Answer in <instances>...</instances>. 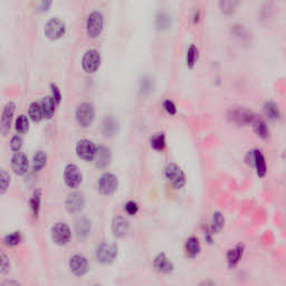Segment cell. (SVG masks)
<instances>
[{"instance_id":"1","label":"cell","mask_w":286,"mask_h":286,"mask_svg":"<svg viewBox=\"0 0 286 286\" xmlns=\"http://www.w3.org/2000/svg\"><path fill=\"white\" fill-rule=\"evenodd\" d=\"M165 178L174 189H181L186 184V174L175 164H169L166 167Z\"/></svg>"},{"instance_id":"2","label":"cell","mask_w":286,"mask_h":286,"mask_svg":"<svg viewBox=\"0 0 286 286\" xmlns=\"http://www.w3.org/2000/svg\"><path fill=\"white\" fill-rule=\"evenodd\" d=\"M104 27V17L102 12L93 11L91 12L86 19V33L91 38H98Z\"/></svg>"},{"instance_id":"3","label":"cell","mask_w":286,"mask_h":286,"mask_svg":"<svg viewBox=\"0 0 286 286\" xmlns=\"http://www.w3.org/2000/svg\"><path fill=\"white\" fill-rule=\"evenodd\" d=\"M256 117V114H254L252 111L245 108H234L230 109L229 112H228V118L231 122L236 123L237 125L253 124Z\"/></svg>"},{"instance_id":"4","label":"cell","mask_w":286,"mask_h":286,"mask_svg":"<svg viewBox=\"0 0 286 286\" xmlns=\"http://www.w3.org/2000/svg\"><path fill=\"white\" fill-rule=\"evenodd\" d=\"M96 259L101 264H111L117 256V246L115 244H109V243H102L96 247L95 253Z\"/></svg>"},{"instance_id":"5","label":"cell","mask_w":286,"mask_h":286,"mask_svg":"<svg viewBox=\"0 0 286 286\" xmlns=\"http://www.w3.org/2000/svg\"><path fill=\"white\" fill-rule=\"evenodd\" d=\"M76 121L78 125L82 127L90 126L94 121L95 117V111L93 105L91 103H81L76 109Z\"/></svg>"},{"instance_id":"6","label":"cell","mask_w":286,"mask_h":286,"mask_svg":"<svg viewBox=\"0 0 286 286\" xmlns=\"http://www.w3.org/2000/svg\"><path fill=\"white\" fill-rule=\"evenodd\" d=\"M96 151H98V147L95 146V143L87 139L80 140L76 144V155L84 161H93Z\"/></svg>"},{"instance_id":"7","label":"cell","mask_w":286,"mask_h":286,"mask_svg":"<svg viewBox=\"0 0 286 286\" xmlns=\"http://www.w3.org/2000/svg\"><path fill=\"white\" fill-rule=\"evenodd\" d=\"M66 33V25L59 18H52L45 26V36L51 41H57Z\"/></svg>"},{"instance_id":"8","label":"cell","mask_w":286,"mask_h":286,"mask_svg":"<svg viewBox=\"0 0 286 286\" xmlns=\"http://www.w3.org/2000/svg\"><path fill=\"white\" fill-rule=\"evenodd\" d=\"M118 179L115 174L107 172L101 175L99 180V191L104 196L112 195L117 190Z\"/></svg>"},{"instance_id":"9","label":"cell","mask_w":286,"mask_h":286,"mask_svg":"<svg viewBox=\"0 0 286 286\" xmlns=\"http://www.w3.org/2000/svg\"><path fill=\"white\" fill-rule=\"evenodd\" d=\"M69 270L75 276L82 277L89 272V262L87 258L82 254H75L69 258Z\"/></svg>"},{"instance_id":"10","label":"cell","mask_w":286,"mask_h":286,"mask_svg":"<svg viewBox=\"0 0 286 286\" xmlns=\"http://www.w3.org/2000/svg\"><path fill=\"white\" fill-rule=\"evenodd\" d=\"M70 237H72V232L65 223H57L52 228V239L56 245H66L70 240Z\"/></svg>"},{"instance_id":"11","label":"cell","mask_w":286,"mask_h":286,"mask_svg":"<svg viewBox=\"0 0 286 286\" xmlns=\"http://www.w3.org/2000/svg\"><path fill=\"white\" fill-rule=\"evenodd\" d=\"M101 65V55L98 51L89 50L82 58V67L86 73L92 74L99 69Z\"/></svg>"},{"instance_id":"12","label":"cell","mask_w":286,"mask_h":286,"mask_svg":"<svg viewBox=\"0 0 286 286\" xmlns=\"http://www.w3.org/2000/svg\"><path fill=\"white\" fill-rule=\"evenodd\" d=\"M83 175L78 167L74 164L66 166L64 170V181L69 188L75 189L82 183Z\"/></svg>"},{"instance_id":"13","label":"cell","mask_w":286,"mask_h":286,"mask_svg":"<svg viewBox=\"0 0 286 286\" xmlns=\"http://www.w3.org/2000/svg\"><path fill=\"white\" fill-rule=\"evenodd\" d=\"M85 206V198L84 195L82 192H72L70 195H68L67 199L65 201V207L66 210L68 211L69 214H78L81 213Z\"/></svg>"},{"instance_id":"14","label":"cell","mask_w":286,"mask_h":286,"mask_svg":"<svg viewBox=\"0 0 286 286\" xmlns=\"http://www.w3.org/2000/svg\"><path fill=\"white\" fill-rule=\"evenodd\" d=\"M248 156L250 157V161H252V165L254 166L255 170H256L258 177L259 178L265 177L267 173V165L263 152L261 150H258V149H255V150L248 153Z\"/></svg>"},{"instance_id":"15","label":"cell","mask_w":286,"mask_h":286,"mask_svg":"<svg viewBox=\"0 0 286 286\" xmlns=\"http://www.w3.org/2000/svg\"><path fill=\"white\" fill-rule=\"evenodd\" d=\"M29 168V161L24 153L15 152V155L11 158V169L14 172L18 175H23L27 173Z\"/></svg>"},{"instance_id":"16","label":"cell","mask_w":286,"mask_h":286,"mask_svg":"<svg viewBox=\"0 0 286 286\" xmlns=\"http://www.w3.org/2000/svg\"><path fill=\"white\" fill-rule=\"evenodd\" d=\"M16 111V104L14 102H8L2 110L1 115V133L6 135L10 130L11 121Z\"/></svg>"},{"instance_id":"17","label":"cell","mask_w":286,"mask_h":286,"mask_svg":"<svg viewBox=\"0 0 286 286\" xmlns=\"http://www.w3.org/2000/svg\"><path fill=\"white\" fill-rule=\"evenodd\" d=\"M153 266L156 270L161 273V274H170L174 270V266L172 262L170 261L169 257L167 256L165 253L158 254L157 256L153 259Z\"/></svg>"},{"instance_id":"18","label":"cell","mask_w":286,"mask_h":286,"mask_svg":"<svg viewBox=\"0 0 286 286\" xmlns=\"http://www.w3.org/2000/svg\"><path fill=\"white\" fill-rule=\"evenodd\" d=\"M129 228L130 224L127 222V219L122 216L114 217L112 222V231L114 236L117 237V238H122V237H124L127 234Z\"/></svg>"},{"instance_id":"19","label":"cell","mask_w":286,"mask_h":286,"mask_svg":"<svg viewBox=\"0 0 286 286\" xmlns=\"http://www.w3.org/2000/svg\"><path fill=\"white\" fill-rule=\"evenodd\" d=\"M95 165L98 168L104 169L110 165L111 161V150L108 147L101 146L98 147V151H96L95 156Z\"/></svg>"},{"instance_id":"20","label":"cell","mask_w":286,"mask_h":286,"mask_svg":"<svg viewBox=\"0 0 286 286\" xmlns=\"http://www.w3.org/2000/svg\"><path fill=\"white\" fill-rule=\"evenodd\" d=\"M184 252L189 258H196L201 252V245L198 237L191 236L186 240L184 244Z\"/></svg>"},{"instance_id":"21","label":"cell","mask_w":286,"mask_h":286,"mask_svg":"<svg viewBox=\"0 0 286 286\" xmlns=\"http://www.w3.org/2000/svg\"><path fill=\"white\" fill-rule=\"evenodd\" d=\"M39 103H41V107L43 110L44 118L50 120V118L54 116L57 103L55 102V100L52 95H48V96H45V98H43L41 101H39Z\"/></svg>"},{"instance_id":"22","label":"cell","mask_w":286,"mask_h":286,"mask_svg":"<svg viewBox=\"0 0 286 286\" xmlns=\"http://www.w3.org/2000/svg\"><path fill=\"white\" fill-rule=\"evenodd\" d=\"M244 245H237L235 246L234 248H231L228 250L227 253V263H228V266L230 268H234L237 265H238V263L240 262L241 257H243L244 255Z\"/></svg>"},{"instance_id":"23","label":"cell","mask_w":286,"mask_h":286,"mask_svg":"<svg viewBox=\"0 0 286 286\" xmlns=\"http://www.w3.org/2000/svg\"><path fill=\"white\" fill-rule=\"evenodd\" d=\"M263 111L268 120L271 121L280 120L281 111L279 107H277V104L273 102V101H267V102H265L263 107Z\"/></svg>"},{"instance_id":"24","label":"cell","mask_w":286,"mask_h":286,"mask_svg":"<svg viewBox=\"0 0 286 286\" xmlns=\"http://www.w3.org/2000/svg\"><path fill=\"white\" fill-rule=\"evenodd\" d=\"M102 129H103V133L105 136H111L115 135L118 131V123L117 121L114 118L112 115H108L104 118L103 124H102Z\"/></svg>"},{"instance_id":"25","label":"cell","mask_w":286,"mask_h":286,"mask_svg":"<svg viewBox=\"0 0 286 286\" xmlns=\"http://www.w3.org/2000/svg\"><path fill=\"white\" fill-rule=\"evenodd\" d=\"M239 5V0H219L218 7L222 14L226 16H230L237 10Z\"/></svg>"},{"instance_id":"26","label":"cell","mask_w":286,"mask_h":286,"mask_svg":"<svg viewBox=\"0 0 286 286\" xmlns=\"http://www.w3.org/2000/svg\"><path fill=\"white\" fill-rule=\"evenodd\" d=\"M253 129L254 132L257 134V136L263 139V140H266L268 136H270V130H268L266 122L263 120L261 117H256L255 118V121L253 122Z\"/></svg>"},{"instance_id":"27","label":"cell","mask_w":286,"mask_h":286,"mask_svg":"<svg viewBox=\"0 0 286 286\" xmlns=\"http://www.w3.org/2000/svg\"><path fill=\"white\" fill-rule=\"evenodd\" d=\"M29 205H30V209H32L34 217L37 218L39 215V211H41V205H42V191L39 190V189L36 191H34L32 198H30Z\"/></svg>"},{"instance_id":"28","label":"cell","mask_w":286,"mask_h":286,"mask_svg":"<svg viewBox=\"0 0 286 286\" xmlns=\"http://www.w3.org/2000/svg\"><path fill=\"white\" fill-rule=\"evenodd\" d=\"M28 115L30 120L34 122H39L44 118V113L39 102H33L28 108Z\"/></svg>"},{"instance_id":"29","label":"cell","mask_w":286,"mask_h":286,"mask_svg":"<svg viewBox=\"0 0 286 286\" xmlns=\"http://www.w3.org/2000/svg\"><path fill=\"white\" fill-rule=\"evenodd\" d=\"M198 58H199V51H198V48L195 44H191V45L188 48L187 55H186V63L188 67L189 68L195 67Z\"/></svg>"},{"instance_id":"30","label":"cell","mask_w":286,"mask_h":286,"mask_svg":"<svg viewBox=\"0 0 286 286\" xmlns=\"http://www.w3.org/2000/svg\"><path fill=\"white\" fill-rule=\"evenodd\" d=\"M47 164V155L44 151L39 150L33 157V169L34 171H41Z\"/></svg>"},{"instance_id":"31","label":"cell","mask_w":286,"mask_h":286,"mask_svg":"<svg viewBox=\"0 0 286 286\" xmlns=\"http://www.w3.org/2000/svg\"><path fill=\"white\" fill-rule=\"evenodd\" d=\"M91 231V223L86 218H81L76 223V232L80 238H86Z\"/></svg>"},{"instance_id":"32","label":"cell","mask_w":286,"mask_h":286,"mask_svg":"<svg viewBox=\"0 0 286 286\" xmlns=\"http://www.w3.org/2000/svg\"><path fill=\"white\" fill-rule=\"evenodd\" d=\"M150 146L156 151H164L167 146L165 133H157L150 139Z\"/></svg>"},{"instance_id":"33","label":"cell","mask_w":286,"mask_h":286,"mask_svg":"<svg viewBox=\"0 0 286 286\" xmlns=\"http://www.w3.org/2000/svg\"><path fill=\"white\" fill-rule=\"evenodd\" d=\"M224 226H225V217L223 216V214L219 211L214 213L213 217H211V231L219 232Z\"/></svg>"},{"instance_id":"34","label":"cell","mask_w":286,"mask_h":286,"mask_svg":"<svg viewBox=\"0 0 286 286\" xmlns=\"http://www.w3.org/2000/svg\"><path fill=\"white\" fill-rule=\"evenodd\" d=\"M157 28L159 30H167L171 27L172 25V19H171V16L167 14V12H160L157 17L156 21Z\"/></svg>"},{"instance_id":"35","label":"cell","mask_w":286,"mask_h":286,"mask_svg":"<svg viewBox=\"0 0 286 286\" xmlns=\"http://www.w3.org/2000/svg\"><path fill=\"white\" fill-rule=\"evenodd\" d=\"M15 129L19 134L26 133L29 129V118L26 115H19L16 120Z\"/></svg>"},{"instance_id":"36","label":"cell","mask_w":286,"mask_h":286,"mask_svg":"<svg viewBox=\"0 0 286 286\" xmlns=\"http://www.w3.org/2000/svg\"><path fill=\"white\" fill-rule=\"evenodd\" d=\"M21 241V235L19 231H14L11 234H8L3 238V244H5L7 247H15V246L18 245Z\"/></svg>"},{"instance_id":"37","label":"cell","mask_w":286,"mask_h":286,"mask_svg":"<svg viewBox=\"0 0 286 286\" xmlns=\"http://www.w3.org/2000/svg\"><path fill=\"white\" fill-rule=\"evenodd\" d=\"M9 183H10L9 173H7L6 170L1 169V171H0V184H1L0 192H1V195H3V193L7 191L8 187H9Z\"/></svg>"},{"instance_id":"38","label":"cell","mask_w":286,"mask_h":286,"mask_svg":"<svg viewBox=\"0 0 286 286\" xmlns=\"http://www.w3.org/2000/svg\"><path fill=\"white\" fill-rule=\"evenodd\" d=\"M24 146V140L20 135H14L10 140V149L14 152H19L20 149Z\"/></svg>"},{"instance_id":"39","label":"cell","mask_w":286,"mask_h":286,"mask_svg":"<svg viewBox=\"0 0 286 286\" xmlns=\"http://www.w3.org/2000/svg\"><path fill=\"white\" fill-rule=\"evenodd\" d=\"M140 89L143 94L150 93L153 89V82L150 77H143L142 81L140 82Z\"/></svg>"},{"instance_id":"40","label":"cell","mask_w":286,"mask_h":286,"mask_svg":"<svg viewBox=\"0 0 286 286\" xmlns=\"http://www.w3.org/2000/svg\"><path fill=\"white\" fill-rule=\"evenodd\" d=\"M124 211L129 216H134L139 211V205L133 200H129L124 205Z\"/></svg>"},{"instance_id":"41","label":"cell","mask_w":286,"mask_h":286,"mask_svg":"<svg viewBox=\"0 0 286 286\" xmlns=\"http://www.w3.org/2000/svg\"><path fill=\"white\" fill-rule=\"evenodd\" d=\"M10 270V261L5 253H1V264H0V273L1 275L7 274Z\"/></svg>"},{"instance_id":"42","label":"cell","mask_w":286,"mask_h":286,"mask_svg":"<svg viewBox=\"0 0 286 286\" xmlns=\"http://www.w3.org/2000/svg\"><path fill=\"white\" fill-rule=\"evenodd\" d=\"M162 107H164L165 111L168 113L169 115H175V114H177V107H175L173 101L166 100L164 104H162Z\"/></svg>"},{"instance_id":"43","label":"cell","mask_w":286,"mask_h":286,"mask_svg":"<svg viewBox=\"0 0 286 286\" xmlns=\"http://www.w3.org/2000/svg\"><path fill=\"white\" fill-rule=\"evenodd\" d=\"M51 90H52V96L54 98L55 102L57 103V105H59L61 102V93H60V90L57 87V85L55 84H52L51 85Z\"/></svg>"},{"instance_id":"44","label":"cell","mask_w":286,"mask_h":286,"mask_svg":"<svg viewBox=\"0 0 286 286\" xmlns=\"http://www.w3.org/2000/svg\"><path fill=\"white\" fill-rule=\"evenodd\" d=\"M52 6V0H41V6H39V9L41 11H48Z\"/></svg>"},{"instance_id":"45","label":"cell","mask_w":286,"mask_h":286,"mask_svg":"<svg viewBox=\"0 0 286 286\" xmlns=\"http://www.w3.org/2000/svg\"><path fill=\"white\" fill-rule=\"evenodd\" d=\"M199 19H200V11L197 10L195 12V15H193V24H197Z\"/></svg>"},{"instance_id":"46","label":"cell","mask_w":286,"mask_h":286,"mask_svg":"<svg viewBox=\"0 0 286 286\" xmlns=\"http://www.w3.org/2000/svg\"><path fill=\"white\" fill-rule=\"evenodd\" d=\"M6 285H19L18 282H11V281H7L5 283L2 284V286H6Z\"/></svg>"}]
</instances>
